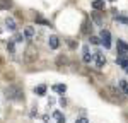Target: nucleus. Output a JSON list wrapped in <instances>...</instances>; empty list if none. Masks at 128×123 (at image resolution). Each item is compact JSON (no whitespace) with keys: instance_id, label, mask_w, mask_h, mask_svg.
Returning a JSON list of instances; mask_svg holds the SVG:
<instances>
[{"instance_id":"20e7f679","label":"nucleus","mask_w":128,"mask_h":123,"mask_svg":"<svg viewBox=\"0 0 128 123\" xmlns=\"http://www.w3.org/2000/svg\"><path fill=\"white\" fill-rule=\"evenodd\" d=\"M82 60L86 62V63H90V62L94 60V55L90 53V50H89L87 44H86V46L82 48Z\"/></svg>"},{"instance_id":"f03ea898","label":"nucleus","mask_w":128,"mask_h":123,"mask_svg":"<svg viewBox=\"0 0 128 123\" xmlns=\"http://www.w3.org/2000/svg\"><path fill=\"white\" fill-rule=\"evenodd\" d=\"M99 40H101V44H104V48H109L111 46V32L108 29H102Z\"/></svg>"},{"instance_id":"6e6552de","label":"nucleus","mask_w":128,"mask_h":123,"mask_svg":"<svg viewBox=\"0 0 128 123\" xmlns=\"http://www.w3.org/2000/svg\"><path fill=\"white\" fill-rule=\"evenodd\" d=\"M116 63H118L120 67L126 68V67H128V58H126V56H118V58H116Z\"/></svg>"},{"instance_id":"dca6fc26","label":"nucleus","mask_w":128,"mask_h":123,"mask_svg":"<svg viewBox=\"0 0 128 123\" xmlns=\"http://www.w3.org/2000/svg\"><path fill=\"white\" fill-rule=\"evenodd\" d=\"M10 7V0H0V9H9Z\"/></svg>"},{"instance_id":"aec40b11","label":"nucleus","mask_w":128,"mask_h":123,"mask_svg":"<svg viewBox=\"0 0 128 123\" xmlns=\"http://www.w3.org/2000/svg\"><path fill=\"white\" fill-rule=\"evenodd\" d=\"M75 123H89V120H87V118H77Z\"/></svg>"},{"instance_id":"2eb2a0df","label":"nucleus","mask_w":128,"mask_h":123,"mask_svg":"<svg viewBox=\"0 0 128 123\" xmlns=\"http://www.w3.org/2000/svg\"><path fill=\"white\" fill-rule=\"evenodd\" d=\"M53 116L58 120V123H65V116H63L60 111H55V113H53Z\"/></svg>"},{"instance_id":"412c9836","label":"nucleus","mask_w":128,"mask_h":123,"mask_svg":"<svg viewBox=\"0 0 128 123\" xmlns=\"http://www.w3.org/2000/svg\"><path fill=\"white\" fill-rule=\"evenodd\" d=\"M92 17H94V20H96V24H101V17H99L98 14H92Z\"/></svg>"},{"instance_id":"4be33fe9","label":"nucleus","mask_w":128,"mask_h":123,"mask_svg":"<svg viewBox=\"0 0 128 123\" xmlns=\"http://www.w3.org/2000/svg\"><path fill=\"white\" fill-rule=\"evenodd\" d=\"M125 70H126V72H128V67H126V68H125Z\"/></svg>"},{"instance_id":"7ed1b4c3","label":"nucleus","mask_w":128,"mask_h":123,"mask_svg":"<svg viewBox=\"0 0 128 123\" xmlns=\"http://www.w3.org/2000/svg\"><path fill=\"white\" fill-rule=\"evenodd\" d=\"M94 60H96V65H98V68H102L104 65H106V56H104V53L102 51H94Z\"/></svg>"},{"instance_id":"a211bd4d","label":"nucleus","mask_w":128,"mask_h":123,"mask_svg":"<svg viewBox=\"0 0 128 123\" xmlns=\"http://www.w3.org/2000/svg\"><path fill=\"white\" fill-rule=\"evenodd\" d=\"M20 41H24V34H20V32H16V38H14V43H20Z\"/></svg>"},{"instance_id":"4468645a","label":"nucleus","mask_w":128,"mask_h":123,"mask_svg":"<svg viewBox=\"0 0 128 123\" xmlns=\"http://www.w3.org/2000/svg\"><path fill=\"white\" fill-rule=\"evenodd\" d=\"M114 19L118 20V22H121V24L128 26V17H126V16H114Z\"/></svg>"},{"instance_id":"f3484780","label":"nucleus","mask_w":128,"mask_h":123,"mask_svg":"<svg viewBox=\"0 0 128 123\" xmlns=\"http://www.w3.org/2000/svg\"><path fill=\"white\" fill-rule=\"evenodd\" d=\"M7 50L10 51V55H14V53H16V46H14V41H9V44H7Z\"/></svg>"},{"instance_id":"39448f33","label":"nucleus","mask_w":128,"mask_h":123,"mask_svg":"<svg viewBox=\"0 0 128 123\" xmlns=\"http://www.w3.org/2000/svg\"><path fill=\"white\" fill-rule=\"evenodd\" d=\"M48 46L51 48V50H56L60 46V40L56 38V36H50L48 38Z\"/></svg>"},{"instance_id":"6ab92c4d","label":"nucleus","mask_w":128,"mask_h":123,"mask_svg":"<svg viewBox=\"0 0 128 123\" xmlns=\"http://www.w3.org/2000/svg\"><path fill=\"white\" fill-rule=\"evenodd\" d=\"M90 43H92V44H99V43H101V40H99V38H96V36H90Z\"/></svg>"},{"instance_id":"ddd939ff","label":"nucleus","mask_w":128,"mask_h":123,"mask_svg":"<svg viewBox=\"0 0 128 123\" xmlns=\"http://www.w3.org/2000/svg\"><path fill=\"white\" fill-rule=\"evenodd\" d=\"M118 86H120V89L125 92V94H128V82H126V80H120Z\"/></svg>"},{"instance_id":"9d476101","label":"nucleus","mask_w":128,"mask_h":123,"mask_svg":"<svg viewBox=\"0 0 128 123\" xmlns=\"http://www.w3.org/2000/svg\"><path fill=\"white\" fill-rule=\"evenodd\" d=\"M34 36V31H32V28H26L24 29V40H31Z\"/></svg>"},{"instance_id":"f8f14e48","label":"nucleus","mask_w":128,"mask_h":123,"mask_svg":"<svg viewBox=\"0 0 128 123\" xmlns=\"http://www.w3.org/2000/svg\"><path fill=\"white\" fill-rule=\"evenodd\" d=\"M44 92H46V86H38V87H34V94H38V96H44Z\"/></svg>"},{"instance_id":"423d86ee","label":"nucleus","mask_w":128,"mask_h":123,"mask_svg":"<svg viewBox=\"0 0 128 123\" xmlns=\"http://www.w3.org/2000/svg\"><path fill=\"white\" fill-rule=\"evenodd\" d=\"M51 89L56 92V94H65V92H67V86H65V84H55Z\"/></svg>"},{"instance_id":"f257e3e1","label":"nucleus","mask_w":128,"mask_h":123,"mask_svg":"<svg viewBox=\"0 0 128 123\" xmlns=\"http://www.w3.org/2000/svg\"><path fill=\"white\" fill-rule=\"evenodd\" d=\"M5 98L7 99H12V101H20L22 99V91H20L19 86H14L10 84L5 87Z\"/></svg>"},{"instance_id":"0eeeda50","label":"nucleus","mask_w":128,"mask_h":123,"mask_svg":"<svg viewBox=\"0 0 128 123\" xmlns=\"http://www.w3.org/2000/svg\"><path fill=\"white\" fill-rule=\"evenodd\" d=\"M5 26H7L9 31H16L17 29V24H16V20L12 19V17H7V19H5Z\"/></svg>"},{"instance_id":"1a4fd4ad","label":"nucleus","mask_w":128,"mask_h":123,"mask_svg":"<svg viewBox=\"0 0 128 123\" xmlns=\"http://www.w3.org/2000/svg\"><path fill=\"white\" fill-rule=\"evenodd\" d=\"M92 7H94L96 10L104 9V0H94V2H92Z\"/></svg>"},{"instance_id":"9b49d317","label":"nucleus","mask_w":128,"mask_h":123,"mask_svg":"<svg viewBox=\"0 0 128 123\" xmlns=\"http://www.w3.org/2000/svg\"><path fill=\"white\" fill-rule=\"evenodd\" d=\"M118 48H120L118 51H125V53H126L128 51V43H125L123 40H118Z\"/></svg>"},{"instance_id":"5701e85b","label":"nucleus","mask_w":128,"mask_h":123,"mask_svg":"<svg viewBox=\"0 0 128 123\" xmlns=\"http://www.w3.org/2000/svg\"><path fill=\"white\" fill-rule=\"evenodd\" d=\"M111 2H114V0H111Z\"/></svg>"}]
</instances>
